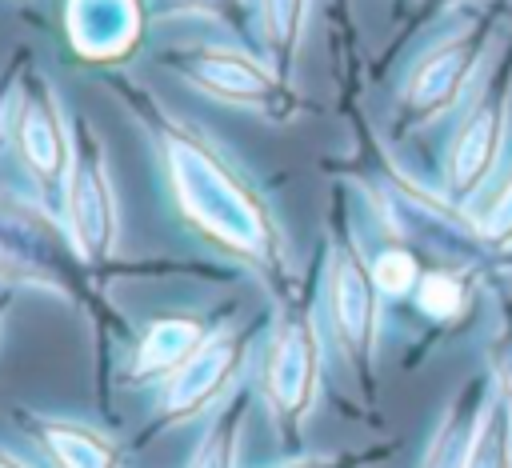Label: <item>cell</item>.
<instances>
[{
	"instance_id": "cell-16",
	"label": "cell",
	"mask_w": 512,
	"mask_h": 468,
	"mask_svg": "<svg viewBox=\"0 0 512 468\" xmlns=\"http://www.w3.org/2000/svg\"><path fill=\"white\" fill-rule=\"evenodd\" d=\"M468 468H508V428H504V420H488L484 436L472 444Z\"/></svg>"
},
{
	"instance_id": "cell-6",
	"label": "cell",
	"mask_w": 512,
	"mask_h": 468,
	"mask_svg": "<svg viewBox=\"0 0 512 468\" xmlns=\"http://www.w3.org/2000/svg\"><path fill=\"white\" fill-rule=\"evenodd\" d=\"M8 148L16 152V164L36 188V196L60 212L72 168V124L48 72L28 60L8 100Z\"/></svg>"
},
{
	"instance_id": "cell-14",
	"label": "cell",
	"mask_w": 512,
	"mask_h": 468,
	"mask_svg": "<svg viewBox=\"0 0 512 468\" xmlns=\"http://www.w3.org/2000/svg\"><path fill=\"white\" fill-rule=\"evenodd\" d=\"M148 12L160 20H176V16H196V20H212L220 28H228L232 36H248L252 28V4L248 0H148Z\"/></svg>"
},
{
	"instance_id": "cell-19",
	"label": "cell",
	"mask_w": 512,
	"mask_h": 468,
	"mask_svg": "<svg viewBox=\"0 0 512 468\" xmlns=\"http://www.w3.org/2000/svg\"><path fill=\"white\" fill-rule=\"evenodd\" d=\"M272 468H336L332 456H288L284 464H272Z\"/></svg>"
},
{
	"instance_id": "cell-18",
	"label": "cell",
	"mask_w": 512,
	"mask_h": 468,
	"mask_svg": "<svg viewBox=\"0 0 512 468\" xmlns=\"http://www.w3.org/2000/svg\"><path fill=\"white\" fill-rule=\"evenodd\" d=\"M20 68H24V52H16V56L0 68V152L8 148V100H12V88H16Z\"/></svg>"
},
{
	"instance_id": "cell-21",
	"label": "cell",
	"mask_w": 512,
	"mask_h": 468,
	"mask_svg": "<svg viewBox=\"0 0 512 468\" xmlns=\"http://www.w3.org/2000/svg\"><path fill=\"white\" fill-rule=\"evenodd\" d=\"M12 304V288H0V328H4V312Z\"/></svg>"
},
{
	"instance_id": "cell-10",
	"label": "cell",
	"mask_w": 512,
	"mask_h": 468,
	"mask_svg": "<svg viewBox=\"0 0 512 468\" xmlns=\"http://www.w3.org/2000/svg\"><path fill=\"white\" fill-rule=\"evenodd\" d=\"M376 280L356 260L352 248H336L328 264V320L336 332V344L344 348L348 364L368 384L372 352H376Z\"/></svg>"
},
{
	"instance_id": "cell-17",
	"label": "cell",
	"mask_w": 512,
	"mask_h": 468,
	"mask_svg": "<svg viewBox=\"0 0 512 468\" xmlns=\"http://www.w3.org/2000/svg\"><path fill=\"white\" fill-rule=\"evenodd\" d=\"M372 280H376V288L400 292V288L412 280V260L400 256V252H384V256L372 264Z\"/></svg>"
},
{
	"instance_id": "cell-5",
	"label": "cell",
	"mask_w": 512,
	"mask_h": 468,
	"mask_svg": "<svg viewBox=\"0 0 512 468\" xmlns=\"http://www.w3.org/2000/svg\"><path fill=\"white\" fill-rule=\"evenodd\" d=\"M252 340H256V324L252 320H244V324L240 320H220L204 336V344L156 388L148 428L136 436L132 448H144L152 436L172 432L180 424L208 420L240 388V372L248 364Z\"/></svg>"
},
{
	"instance_id": "cell-15",
	"label": "cell",
	"mask_w": 512,
	"mask_h": 468,
	"mask_svg": "<svg viewBox=\"0 0 512 468\" xmlns=\"http://www.w3.org/2000/svg\"><path fill=\"white\" fill-rule=\"evenodd\" d=\"M468 460H472V424L468 416L456 412L444 420L440 436L432 440L424 468H468Z\"/></svg>"
},
{
	"instance_id": "cell-12",
	"label": "cell",
	"mask_w": 512,
	"mask_h": 468,
	"mask_svg": "<svg viewBox=\"0 0 512 468\" xmlns=\"http://www.w3.org/2000/svg\"><path fill=\"white\" fill-rule=\"evenodd\" d=\"M252 408V392L236 388L200 428V440L192 444V456L184 468H240V440H244V420Z\"/></svg>"
},
{
	"instance_id": "cell-11",
	"label": "cell",
	"mask_w": 512,
	"mask_h": 468,
	"mask_svg": "<svg viewBox=\"0 0 512 468\" xmlns=\"http://www.w3.org/2000/svg\"><path fill=\"white\" fill-rule=\"evenodd\" d=\"M12 420L48 460V468H124V448L88 420L36 408H12Z\"/></svg>"
},
{
	"instance_id": "cell-13",
	"label": "cell",
	"mask_w": 512,
	"mask_h": 468,
	"mask_svg": "<svg viewBox=\"0 0 512 468\" xmlns=\"http://www.w3.org/2000/svg\"><path fill=\"white\" fill-rule=\"evenodd\" d=\"M304 12H308V0H256V32H260V44H264V56L288 72L296 48H300V32H304Z\"/></svg>"
},
{
	"instance_id": "cell-9",
	"label": "cell",
	"mask_w": 512,
	"mask_h": 468,
	"mask_svg": "<svg viewBox=\"0 0 512 468\" xmlns=\"http://www.w3.org/2000/svg\"><path fill=\"white\" fill-rule=\"evenodd\" d=\"M216 316L204 312H164L152 316L132 340L124 344L120 360V384L124 388H160L216 328Z\"/></svg>"
},
{
	"instance_id": "cell-2",
	"label": "cell",
	"mask_w": 512,
	"mask_h": 468,
	"mask_svg": "<svg viewBox=\"0 0 512 468\" xmlns=\"http://www.w3.org/2000/svg\"><path fill=\"white\" fill-rule=\"evenodd\" d=\"M0 284L40 288L68 300L96 328L104 356L116 336L124 344L132 340V328L108 300V272L84 260L56 208L20 188H0Z\"/></svg>"
},
{
	"instance_id": "cell-1",
	"label": "cell",
	"mask_w": 512,
	"mask_h": 468,
	"mask_svg": "<svg viewBox=\"0 0 512 468\" xmlns=\"http://www.w3.org/2000/svg\"><path fill=\"white\" fill-rule=\"evenodd\" d=\"M104 88L148 140L152 164L164 184V200L172 216L184 224V232L200 240L212 256L244 264L252 276H260V284L276 300H288L292 296L288 236L276 220V208L248 176V168L236 160V152L196 120L172 112L136 76L112 72L104 76Z\"/></svg>"
},
{
	"instance_id": "cell-3",
	"label": "cell",
	"mask_w": 512,
	"mask_h": 468,
	"mask_svg": "<svg viewBox=\"0 0 512 468\" xmlns=\"http://www.w3.org/2000/svg\"><path fill=\"white\" fill-rule=\"evenodd\" d=\"M60 220L72 232L76 248L84 252V260H92L100 272L124 276V272H192V276H220L216 268L200 264V260H184V264H120L116 260V240H120V200H116V180L108 168V152L100 132L76 116L72 120V168H68V184H64V200H60Z\"/></svg>"
},
{
	"instance_id": "cell-4",
	"label": "cell",
	"mask_w": 512,
	"mask_h": 468,
	"mask_svg": "<svg viewBox=\"0 0 512 468\" xmlns=\"http://www.w3.org/2000/svg\"><path fill=\"white\" fill-rule=\"evenodd\" d=\"M256 396L284 448H300L304 424L320 396V332L308 308L284 300L260 352Z\"/></svg>"
},
{
	"instance_id": "cell-20",
	"label": "cell",
	"mask_w": 512,
	"mask_h": 468,
	"mask_svg": "<svg viewBox=\"0 0 512 468\" xmlns=\"http://www.w3.org/2000/svg\"><path fill=\"white\" fill-rule=\"evenodd\" d=\"M0 468H36V464L24 460V456H16V452H8V448H0Z\"/></svg>"
},
{
	"instance_id": "cell-22",
	"label": "cell",
	"mask_w": 512,
	"mask_h": 468,
	"mask_svg": "<svg viewBox=\"0 0 512 468\" xmlns=\"http://www.w3.org/2000/svg\"><path fill=\"white\" fill-rule=\"evenodd\" d=\"M336 468H352V464H348V460H336Z\"/></svg>"
},
{
	"instance_id": "cell-7",
	"label": "cell",
	"mask_w": 512,
	"mask_h": 468,
	"mask_svg": "<svg viewBox=\"0 0 512 468\" xmlns=\"http://www.w3.org/2000/svg\"><path fill=\"white\" fill-rule=\"evenodd\" d=\"M160 64L188 88L228 108L260 112L268 120H284L296 108V92L288 88L284 72L268 56L244 52L240 44H172L160 52Z\"/></svg>"
},
{
	"instance_id": "cell-8",
	"label": "cell",
	"mask_w": 512,
	"mask_h": 468,
	"mask_svg": "<svg viewBox=\"0 0 512 468\" xmlns=\"http://www.w3.org/2000/svg\"><path fill=\"white\" fill-rule=\"evenodd\" d=\"M148 0H64V44L84 64H124L148 24Z\"/></svg>"
}]
</instances>
